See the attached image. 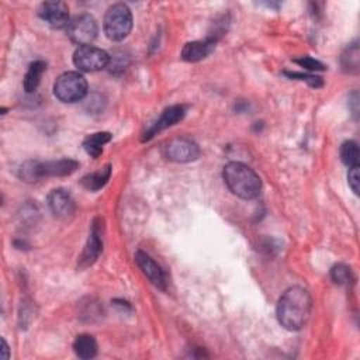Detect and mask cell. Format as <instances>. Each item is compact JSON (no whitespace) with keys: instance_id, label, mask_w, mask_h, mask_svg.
<instances>
[{"instance_id":"obj_1","label":"cell","mask_w":360,"mask_h":360,"mask_svg":"<svg viewBox=\"0 0 360 360\" xmlns=\"http://www.w3.org/2000/svg\"><path fill=\"white\" fill-rule=\"evenodd\" d=\"M312 309V298L302 287L288 288L278 300L277 319L287 330H300L309 319Z\"/></svg>"},{"instance_id":"obj_2","label":"cell","mask_w":360,"mask_h":360,"mask_svg":"<svg viewBox=\"0 0 360 360\" xmlns=\"http://www.w3.org/2000/svg\"><path fill=\"white\" fill-rule=\"evenodd\" d=\"M226 187L243 200L256 198L262 190V180L257 173L240 162H229L222 170Z\"/></svg>"},{"instance_id":"obj_3","label":"cell","mask_w":360,"mask_h":360,"mask_svg":"<svg viewBox=\"0 0 360 360\" xmlns=\"http://www.w3.org/2000/svg\"><path fill=\"white\" fill-rule=\"evenodd\" d=\"M79 167V163L72 159H59L48 162L28 160L21 165L18 176L27 183L37 181L42 177H62L72 174Z\"/></svg>"},{"instance_id":"obj_4","label":"cell","mask_w":360,"mask_h":360,"mask_svg":"<svg viewBox=\"0 0 360 360\" xmlns=\"http://www.w3.org/2000/svg\"><path fill=\"white\" fill-rule=\"evenodd\" d=\"M104 34L111 41H122L128 37L132 28V13L124 3H117L108 7L103 21Z\"/></svg>"},{"instance_id":"obj_5","label":"cell","mask_w":360,"mask_h":360,"mask_svg":"<svg viewBox=\"0 0 360 360\" xmlns=\"http://www.w3.org/2000/svg\"><path fill=\"white\" fill-rule=\"evenodd\" d=\"M53 93L62 103H76L87 94V82L79 72H66L55 80Z\"/></svg>"},{"instance_id":"obj_6","label":"cell","mask_w":360,"mask_h":360,"mask_svg":"<svg viewBox=\"0 0 360 360\" xmlns=\"http://www.w3.org/2000/svg\"><path fill=\"white\" fill-rule=\"evenodd\" d=\"M108 62H110L108 53L93 45L79 46L73 53L75 66L83 72L101 70L108 66Z\"/></svg>"},{"instance_id":"obj_7","label":"cell","mask_w":360,"mask_h":360,"mask_svg":"<svg viewBox=\"0 0 360 360\" xmlns=\"http://www.w3.org/2000/svg\"><path fill=\"white\" fill-rule=\"evenodd\" d=\"M68 37L72 42L83 46L90 45L94 41L98 32V27L96 20L90 14H79L73 20L69 21Z\"/></svg>"},{"instance_id":"obj_8","label":"cell","mask_w":360,"mask_h":360,"mask_svg":"<svg viewBox=\"0 0 360 360\" xmlns=\"http://www.w3.org/2000/svg\"><path fill=\"white\" fill-rule=\"evenodd\" d=\"M165 156L177 163H188L200 156L198 145L188 138H173L163 146Z\"/></svg>"},{"instance_id":"obj_9","label":"cell","mask_w":360,"mask_h":360,"mask_svg":"<svg viewBox=\"0 0 360 360\" xmlns=\"http://www.w3.org/2000/svg\"><path fill=\"white\" fill-rule=\"evenodd\" d=\"M103 250V221L96 218L91 224V229L84 245L82 255L79 256V267L86 269L91 266L100 256Z\"/></svg>"},{"instance_id":"obj_10","label":"cell","mask_w":360,"mask_h":360,"mask_svg":"<svg viewBox=\"0 0 360 360\" xmlns=\"http://www.w3.org/2000/svg\"><path fill=\"white\" fill-rule=\"evenodd\" d=\"M38 15L52 28L69 25V8L63 1H44L38 7Z\"/></svg>"},{"instance_id":"obj_11","label":"cell","mask_w":360,"mask_h":360,"mask_svg":"<svg viewBox=\"0 0 360 360\" xmlns=\"http://www.w3.org/2000/svg\"><path fill=\"white\" fill-rule=\"evenodd\" d=\"M186 114V107L184 105H180V104H176V105H172L169 108H166L162 115L159 117V120H156L149 128L148 131H145L143 136H142V141H149L150 138H153L158 132L177 124L179 121L183 120Z\"/></svg>"},{"instance_id":"obj_12","label":"cell","mask_w":360,"mask_h":360,"mask_svg":"<svg viewBox=\"0 0 360 360\" xmlns=\"http://www.w3.org/2000/svg\"><path fill=\"white\" fill-rule=\"evenodd\" d=\"M135 262L138 264V267L141 269V271L145 274V277L158 288L165 290L166 288V277L163 270L160 269V266L145 252L138 250L135 253Z\"/></svg>"},{"instance_id":"obj_13","label":"cell","mask_w":360,"mask_h":360,"mask_svg":"<svg viewBox=\"0 0 360 360\" xmlns=\"http://www.w3.org/2000/svg\"><path fill=\"white\" fill-rule=\"evenodd\" d=\"M48 205L52 214L58 218H68L75 212V200L69 191L63 188H55L48 195Z\"/></svg>"},{"instance_id":"obj_14","label":"cell","mask_w":360,"mask_h":360,"mask_svg":"<svg viewBox=\"0 0 360 360\" xmlns=\"http://www.w3.org/2000/svg\"><path fill=\"white\" fill-rule=\"evenodd\" d=\"M215 46L214 38H207L204 41L187 42L181 49V59L186 62H198L207 58Z\"/></svg>"},{"instance_id":"obj_15","label":"cell","mask_w":360,"mask_h":360,"mask_svg":"<svg viewBox=\"0 0 360 360\" xmlns=\"http://www.w3.org/2000/svg\"><path fill=\"white\" fill-rule=\"evenodd\" d=\"M97 349H98V346H97L96 339L87 333H82V335L76 336V339L73 342V350H75L76 356L83 360L93 359L97 354Z\"/></svg>"},{"instance_id":"obj_16","label":"cell","mask_w":360,"mask_h":360,"mask_svg":"<svg viewBox=\"0 0 360 360\" xmlns=\"http://www.w3.org/2000/svg\"><path fill=\"white\" fill-rule=\"evenodd\" d=\"M46 69V63L44 60H35L30 65L25 76H24V90L27 93H32L37 90L39 82H41V76Z\"/></svg>"},{"instance_id":"obj_17","label":"cell","mask_w":360,"mask_h":360,"mask_svg":"<svg viewBox=\"0 0 360 360\" xmlns=\"http://www.w3.org/2000/svg\"><path fill=\"white\" fill-rule=\"evenodd\" d=\"M110 176H111V165H105L100 170L84 176L82 179V184L90 191H97L107 184V181L110 180Z\"/></svg>"},{"instance_id":"obj_18","label":"cell","mask_w":360,"mask_h":360,"mask_svg":"<svg viewBox=\"0 0 360 360\" xmlns=\"http://www.w3.org/2000/svg\"><path fill=\"white\" fill-rule=\"evenodd\" d=\"M110 139H111L110 132H94L83 141V148L91 158L97 159L103 152V145L107 143Z\"/></svg>"},{"instance_id":"obj_19","label":"cell","mask_w":360,"mask_h":360,"mask_svg":"<svg viewBox=\"0 0 360 360\" xmlns=\"http://www.w3.org/2000/svg\"><path fill=\"white\" fill-rule=\"evenodd\" d=\"M340 159L349 167L359 166V146L354 141H346L342 143Z\"/></svg>"},{"instance_id":"obj_20","label":"cell","mask_w":360,"mask_h":360,"mask_svg":"<svg viewBox=\"0 0 360 360\" xmlns=\"http://www.w3.org/2000/svg\"><path fill=\"white\" fill-rule=\"evenodd\" d=\"M330 277L336 284H349L352 281V271L346 264H335L330 269Z\"/></svg>"},{"instance_id":"obj_21","label":"cell","mask_w":360,"mask_h":360,"mask_svg":"<svg viewBox=\"0 0 360 360\" xmlns=\"http://www.w3.org/2000/svg\"><path fill=\"white\" fill-rule=\"evenodd\" d=\"M297 65H300L301 68L309 70V72H314V70H323L325 69V65L321 63L319 60L314 59V58H309V56H302L300 59H295L294 60Z\"/></svg>"},{"instance_id":"obj_22","label":"cell","mask_w":360,"mask_h":360,"mask_svg":"<svg viewBox=\"0 0 360 360\" xmlns=\"http://www.w3.org/2000/svg\"><path fill=\"white\" fill-rule=\"evenodd\" d=\"M285 75L287 76H290V77H298L300 80H305V82H308L312 87H321L322 84H323V82H322V77H319V76H315V75H308V73H297V72H292V73H288V72H285Z\"/></svg>"},{"instance_id":"obj_23","label":"cell","mask_w":360,"mask_h":360,"mask_svg":"<svg viewBox=\"0 0 360 360\" xmlns=\"http://www.w3.org/2000/svg\"><path fill=\"white\" fill-rule=\"evenodd\" d=\"M347 181H349V186L352 188V191L354 194H359V166H353L350 167L349 170V174H347Z\"/></svg>"},{"instance_id":"obj_24","label":"cell","mask_w":360,"mask_h":360,"mask_svg":"<svg viewBox=\"0 0 360 360\" xmlns=\"http://www.w3.org/2000/svg\"><path fill=\"white\" fill-rule=\"evenodd\" d=\"M1 345H3V349H1V359L3 360H7L8 359V346H7V343H6V340L4 339H1Z\"/></svg>"}]
</instances>
